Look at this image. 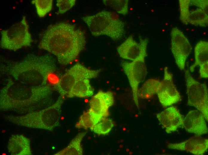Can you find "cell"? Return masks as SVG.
I'll return each instance as SVG.
<instances>
[{"label":"cell","mask_w":208,"mask_h":155,"mask_svg":"<svg viewBox=\"0 0 208 155\" xmlns=\"http://www.w3.org/2000/svg\"><path fill=\"white\" fill-rule=\"evenodd\" d=\"M86 42L82 30L74 25L61 22L47 27L38 47L54 55L60 64L65 66L78 58L85 49Z\"/></svg>","instance_id":"1"},{"label":"cell","mask_w":208,"mask_h":155,"mask_svg":"<svg viewBox=\"0 0 208 155\" xmlns=\"http://www.w3.org/2000/svg\"><path fill=\"white\" fill-rule=\"evenodd\" d=\"M53 89L48 84L32 86L10 78L0 91V109L23 115L45 108L53 104Z\"/></svg>","instance_id":"2"},{"label":"cell","mask_w":208,"mask_h":155,"mask_svg":"<svg viewBox=\"0 0 208 155\" xmlns=\"http://www.w3.org/2000/svg\"><path fill=\"white\" fill-rule=\"evenodd\" d=\"M56 60L50 54H28L18 61L2 59L1 73L19 82L34 87L48 85L49 76L57 71Z\"/></svg>","instance_id":"3"},{"label":"cell","mask_w":208,"mask_h":155,"mask_svg":"<svg viewBox=\"0 0 208 155\" xmlns=\"http://www.w3.org/2000/svg\"><path fill=\"white\" fill-rule=\"evenodd\" d=\"M63 97L60 95L57 100L45 108L19 116H4L7 121L25 127L53 131L59 125Z\"/></svg>","instance_id":"4"},{"label":"cell","mask_w":208,"mask_h":155,"mask_svg":"<svg viewBox=\"0 0 208 155\" xmlns=\"http://www.w3.org/2000/svg\"><path fill=\"white\" fill-rule=\"evenodd\" d=\"M82 18L94 36L106 35L116 41L121 39L125 35L124 22L112 12L103 10Z\"/></svg>","instance_id":"5"},{"label":"cell","mask_w":208,"mask_h":155,"mask_svg":"<svg viewBox=\"0 0 208 155\" xmlns=\"http://www.w3.org/2000/svg\"><path fill=\"white\" fill-rule=\"evenodd\" d=\"M148 41V38L143 39L142 50L137 58L131 62L122 61L120 64L128 79L132 89L134 101L138 108L139 86L144 80L147 73L145 59L147 55Z\"/></svg>","instance_id":"6"},{"label":"cell","mask_w":208,"mask_h":155,"mask_svg":"<svg viewBox=\"0 0 208 155\" xmlns=\"http://www.w3.org/2000/svg\"><path fill=\"white\" fill-rule=\"evenodd\" d=\"M26 17L7 29L1 32L0 46L2 49L15 51L30 46L32 40Z\"/></svg>","instance_id":"7"},{"label":"cell","mask_w":208,"mask_h":155,"mask_svg":"<svg viewBox=\"0 0 208 155\" xmlns=\"http://www.w3.org/2000/svg\"><path fill=\"white\" fill-rule=\"evenodd\" d=\"M101 69H92L80 63H77L68 70L54 85V89L63 97L67 96L74 84L83 79L97 77Z\"/></svg>","instance_id":"8"},{"label":"cell","mask_w":208,"mask_h":155,"mask_svg":"<svg viewBox=\"0 0 208 155\" xmlns=\"http://www.w3.org/2000/svg\"><path fill=\"white\" fill-rule=\"evenodd\" d=\"M188 97L187 104L196 108L208 120V92L207 85L195 79L189 70L185 72Z\"/></svg>","instance_id":"9"},{"label":"cell","mask_w":208,"mask_h":155,"mask_svg":"<svg viewBox=\"0 0 208 155\" xmlns=\"http://www.w3.org/2000/svg\"><path fill=\"white\" fill-rule=\"evenodd\" d=\"M171 37V49L175 63L180 69L183 70L192 47L187 38L177 27L172 29Z\"/></svg>","instance_id":"10"},{"label":"cell","mask_w":208,"mask_h":155,"mask_svg":"<svg viewBox=\"0 0 208 155\" xmlns=\"http://www.w3.org/2000/svg\"><path fill=\"white\" fill-rule=\"evenodd\" d=\"M164 72L161 86L157 94L161 105L166 108L179 101L181 97L174 84L173 75L169 71L168 67H165Z\"/></svg>","instance_id":"11"},{"label":"cell","mask_w":208,"mask_h":155,"mask_svg":"<svg viewBox=\"0 0 208 155\" xmlns=\"http://www.w3.org/2000/svg\"><path fill=\"white\" fill-rule=\"evenodd\" d=\"M114 94L110 91L99 90L89 101V110L103 117L109 115V109L114 103Z\"/></svg>","instance_id":"12"},{"label":"cell","mask_w":208,"mask_h":155,"mask_svg":"<svg viewBox=\"0 0 208 155\" xmlns=\"http://www.w3.org/2000/svg\"><path fill=\"white\" fill-rule=\"evenodd\" d=\"M170 149L185 151L195 155H203L208 148V140L201 136L195 135L182 142L169 143Z\"/></svg>","instance_id":"13"},{"label":"cell","mask_w":208,"mask_h":155,"mask_svg":"<svg viewBox=\"0 0 208 155\" xmlns=\"http://www.w3.org/2000/svg\"><path fill=\"white\" fill-rule=\"evenodd\" d=\"M156 115L168 133L176 131L180 126L183 125V117L178 108L175 106L169 107L157 114Z\"/></svg>","instance_id":"14"},{"label":"cell","mask_w":208,"mask_h":155,"mask_svg":"<svg viewBox=\"0 0 208 155\" xmlns=\"http://www.w3.org/2000/svg\"><path fill=\"white\" fill-rule=\"evenodd\" d=\"M205 120L200 112L193 110L189 111L183 119V126L187 132L201 136L208 133Z\"/></svg>","instance_id":"15"},{"label":"cell","mask_w":208,"mask_h":155,"mask_svg":"<svg viewBox=\"0 0 208 155\" xmlns=\"http://www.w3.org/2000/svg\"><path fill=\"white\" fill-rule=\"evenodd\" d=\"M143 38L140 37V42H136L132 35L129 36L117 48V51L122 58L133 61L140 55L142 49Z\"/></svg>","instance_id":"16"},{"label":"cell","mask_w":208,"mask_h":155,"mask_svg":"<svg viewBox=\"0 0 208 155\" xmlns=\"http://www.w3.org/2000/svg\"><path fill=\"white\" fill-rule=\"evenodd\" d=\"M7 148L12 155L32 154L29 139L22 134L12 135L9 139Z\"/></svg>","instance_id":"17"},{"label":"cell","mask_w":208,"mask_h":155,"mask_svg":"<svg viewBox=\"0 0 208 155\" xmlns=\"http://www.w3.org/2000/svg\"><path fill=\"white\" fill-rule=\"evenodd\" d=\"M89 80L85 78L77 81L74 84L67 97L84 98L92 96L94 90Z\"/></svg>","instance_id":"18"},{"label":"cell","mask_w":208,"mask_h":155,"mask_svg":"<svg viewBox=\"0 0 208 155\" xmlns=\"http://www.w3.org/2000/svg\"><path fill=\"white\" fill-rule=\"evenodd\" d=\"M161 81L154 78H151L146 80L138 89V97L144 99L152 97L157 94L161 87Z\"/></svg>","instance_id":"19"},{"label":"cell","mask_w":208,"mask_h":155,"mask_svg":"<svg viewBox=\"0 0 208 155\" xmlns=\"http://www.w3.org/2000/svg\"><path fill=\"white\" fill-rule=\"evenodd\" d=\"M86 132L78 133L65 148L56 153V155H82L83 154L81 145L82 141Z\"/></svg>","instance_id":"20"},{"label":"cell","mask_w":208,"mask_h":155,"mask_svg":"<svg viewBox=\"0 0 208 155\" xmlns=\"http://www.w3.org/2000/svg\"><path fill=\"white\" fill-rule=\"evenodd\" d=\"M195 62L189 68L191 72L197 66L208 62V42L200 41L195 45L194 49Z\"/></svg>","instance_id":"21"},{"label":"cell","mask_w":208,"mask_h":155,"mask_svg":"<svg viewBox=\"0 0 208 155\" xmlns=\"http://www.w3.org/2000/svg\"><path fill=\"white\" fill-rule=\"evenodd\" d=\"M103 117L88 110L80 116L75 125L76 128L92 130L94 126Z\"/></svg>","instance_id":"22"},{"label":"cell","mask_w":208,"mask_h":155,"mask_svg":"<svg viewBox=\"0 0 208 155\" xmlns=\"http://www.w3.org/2000/svg\"><path fill=\"white\" fill-rule=\"evenodd\" d=\"M188 22V24L196 26L207 27L208 24V15L203 10L198 8L190 12Z\"/></svg>","instance_id":"23"},{"label":"cell","mask_w":208,"mask_h":155,"mask_svg":"<svg viewBox=\"0 0 208 155\" xmlns=\"http://www.w3.org/2000/svg\"><path fill=\"white\" fill-rule=\"evenodd\" d=\"M103 2L118 13L125 15L128 13V0H103Z\"/></svg>","instance_id":"24"},{"label":"cell","mask_w":208,"mask_h":155,"mask_svg":"<svg viewBox=\"0 0 208 155\" xmlns=\"http://www.w3.org/2000/svg\"><path fill=\"white\" fill-rule=\"evenodd\" d=\"M114 125L111 119L107 117H102L92 130L98 134L105 135L111 131Z\"/></svg>","instance_id":"25"},{"label":"cell","mask_w":208,"mask_h":155,"mask_svg":"<svg viewBox=\"0 0 208 155\" xmlns=\"http://www.w3.org/2000/svg\"><path fill=\"white\" fill-rule=\"evenodd\" d=\"M53 1L52 0H34L32 3L36 7L37 13L40 17H43L51 10Z\"/></svg>","instance_id":"26"},{"label":"cell","mask_w":208,"mask_h":155,"mask_svg":"<svg viewBox=\"0 0 208 155\" xmlns=\"http://www.w3.org/2000/svg\"><path fill=\"white\" fill-rule=\"evenodd\" d=\"M179 2L180 19L183 23L187 24H188V17L190 13L189 7L191 0H179Z\"/></svg>","instance_id":"27"},{"label":"cell","mask_w":208,"mask_h":155,"mask_svg":"<svg viewBox=\"0 0 208 155\" xmlns=\"http://www.w3.org/2000/svg\"><path fill=\"white\" fill-rule=\"evenodd\" d=\"M75 0H58L56 5L59 8L57 14H63L71 9L75 4Z\"/></svg>","instance_id":"28"},{"label":"cell","mask_w":208,"mask_h":155,"mask_svg":"<svg viewBox=\"0 0 208 155\" xmlns=\"http://www.w3.org/2000/svg\"><path fill=\"white\" fill-rule=\"evenodd\" d=\"M190 3L203 10L208 15V0H191Z\"/></svg>","instance_id":"29"},{"label":"cell","mask_w":208,"mask_h":155,"mask_svg":"<svg viewBox=\"0 0 208 155\" xmlns=\"http://www.w3.org/2000/svg\"><path fill=\"white\" fill-rule=\"evenodd\" d=\"M199 73L201 78H207L208 77V62L199 66Z\"/></svg>","instance_id":"30"}]
</instances>
